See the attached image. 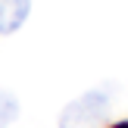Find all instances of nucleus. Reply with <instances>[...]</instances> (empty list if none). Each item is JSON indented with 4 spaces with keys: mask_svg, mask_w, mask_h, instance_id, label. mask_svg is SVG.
<instances>
[{
    "mask_svg": "<svg viewBox=\"0 0 128 128\" xmlns=\"http://www.w3.org/2000/svg\"><path fill=\"white\" fill-rule=\"evenodd\" d=\"M110 116V100L103 91H88L62 110L60 128H97Z\"/></svg>",
    "mask_w": 128,
    "mask_h": 128,
    "instance_id": "1",
    "label": "nucleus"
},
{
    "mask_svg": "<svg viewBox=\"0 0 128 128\" xmlns=\"http://www.w3.org/2000/svg\"><path fill=\"white\" fill-rule=\"evenodd\" d=\"M31 0H0V34H12L28 19Z\"/></svg>",
    "mask_w": 128,
    "mask_h": 128,
    "instance_id": "2",
    "label": "nucleus"
},
{
    "mask_svg": "<svg viewBox=\"0 0 128 128\" xmlns=\"http://www.w3.org/2000/svg\"><path fill=\"white\" fill-rule=\"evenodd\" d=\"M16 116H19V100L12 97L10 91H3V88H0V128H6Z\"/></svg>",
    "mask_w": 128,
    "mask_h": 128,
    "instance_id": "3",
    "label": "nucleus"
}]
</instances>
